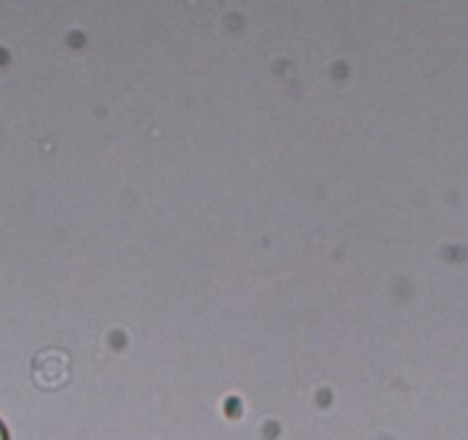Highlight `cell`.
Wrapping results in <instances>:
<instances>
[{
    "label": "cell",
    "mask_w": 468,
    "mask_h": 440,
    "mask_svg": "<svg viewBox=\"0 0 468 440\" xmlns=\"http://www.w3.org/2000/svg\"><path fill=\"white\" fill-rule=\"evenodd\" d=\"M0 440H7V431L3 424H0Z\"/></svg>",
    "instance_id": "6da1fadb"
}]
</instances>
